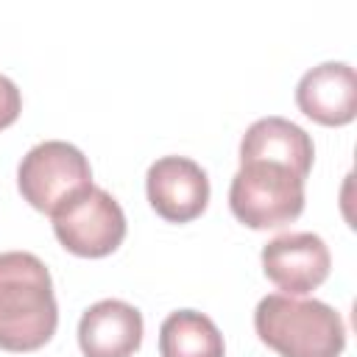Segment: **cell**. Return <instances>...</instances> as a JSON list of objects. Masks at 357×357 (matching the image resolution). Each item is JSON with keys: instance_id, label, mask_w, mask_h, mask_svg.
<instances>
[{"instance_id": "6da1fadb", "label": "cell", "mask_w": 357, "mask_h": 357, "mask_svg": "<svg viewBox=\"0 0 357 357\" xmlns=\"http://www.w3.org/2000/svg\"><path fill=\"white\" fill-rule=\"evenodd\" d=\"M59 326V304L47 265L31 251L0 254V349L33 351Z\"/></svg>"}, {"instance_id": "7a4b0ae2", "label": "cell", "mask_w": 357, "mask_h": 357, "mask_svg": "<svg viewBox=\"0 0 357 357\" xmlns=\"http://www.w3.org/2000/svg\"><path fill=\"white\" fill-rule=\"evenodd\" d=\"M254 329L282 357H340L346 346L340 312L318 298L271 293L254 310Z\"/></svg>"}, {"instance_id": "3957f363", "label": "cell", "mask_w": 357, "mask_h": 357, "mask_svg": "<svg viewBox=\"0 0 357 357\" xmlns=\"http://www.w3.org/2000/svg\"><path fill=\"white\" fill-rule=\"evenodd\" d=\"M229 206L251 229H279L304 212V178L276 162H240Z\"/></svg>"}, {"instance_id": "277c9868", "label": "cell", "mask_w": 357, "mask_h": 357, "mask_svg": "<svg viewBox=\"0 0 357 357\" xmlns=\"http://www.w3.org/2000/svg\"><path fill=\"white\" fill-rule=\"evenodd\" d=\"M17 187L33 209L53 215L92 187V167L84 151L73 142L45 139L22 156L17 167Z\"/></svg>"}, {"instance_id": "5b68a950", "label": "cell", "mask_w": 357, "mask_h": 357, "mask_svg": "<svg viewBox=\"0 0 357 357\" xmlns=\"http://www.w3.org/2000/svg\"><path fill=\"white\" fill-rule=\"evenodd\" d=\"M50 218L59 243L78 257H106L126 237L123 206L114 201L112 192L95 184L67 201Z\"/></svg>"}, {"instance_id": "8992f818", "label": "cell", "mask_w": 357, "mask_h": 357, "mask_svg": "<svg viewBox=\"0 0 357 357\" xmlns=\"http://www.w3.org/2000/svg\"><path fill=\"white\" fill-rule=\"evenodd\" d=\"M259 257L265 276L287 296H304L315 290L332 268V257L324 237L312 231L276 234L262 245Z\"/></svg>"}, {"instance_id": "52a82bcc", "label": "cell", "mask_w": 357, "mask_h": 357, "mask_svg": "<svg viewBox=\"0 0 357 357\" xmlns=\"http://www.w3.org/2000/svg\"><path fill=\"white\" fill-rule=\"evenodd\" d=\"M145 192L156 215L170 223H187L206 209L209 176L190 156H162L145 173Z\"/></svg>"}, {"instance_id": "ba28073f", "label": "cell", "mask_w": 357, "mask_h": 357, "mask_svg": "<svg viewBox=\"0 0 357 357\" xmlns=\"http://www.w3.org/2000/svg\"><path fill=\"white\" fill-rule=\"evenodd\" d=\"M298 109L321 126H346L357 114V75L346 61H321L296 84Z\"/></svg>"}, {"instance_id": "9c48e42d", "label": "cell", "mask_w": 357, "mask_h": 357, "mask_svg": "<svg viewBox=\"0 0 357 357\" xmlns=\"http://www.w3.org/2000/svg\"><path fill=\"white\" fill-rule=\"evenodd\" d=\"M142 343V312L120 298H100L78 321L84 357H131Z\"/></svg>"}, {"instance_id": "30bf717a", "label": "cell", "mask_w": 357, "mask_h": 357, "mask_svg": "<svg viewBox=\"0 0 357 357\" xmlns=\"http://www.w3.org/2000/svg\"><path fill=\"white\" fill-rule=\"evenodd\" d=\"M312 156V137L293 120L276 114L254 120L240 139V162H276L301 178L310 176Z\"/></svg>"}, {"instance_id": "8fae6325", "label": "cell", "mask_w": 357, "mask_h": 357, "mask_svg": "<svg viewBox=\"0 0 357 357\" xmlns=\"http://www.w3.org/2000/svg\"><path fill=\"white\" fill-rule=\"evenodd\" d=\"M162 357H223L226 343L215 321L198 310H176L159 326Z\"/></svg>"}, {"instance_id": "7c38bea8", "label": "cell", "mask_w": 357, "mask_h": 357, "mask_svg": "<svg viewBox=\"0 0 357 357\" xmlns=\"http://www.w3.org/2000/svg\"><path fill=\"white\" fill-rule=\"evenodd\" d=\"M22 109V95L17 89V84L6 75H0V128H8Z\"/></svg>"}]
</instances>
